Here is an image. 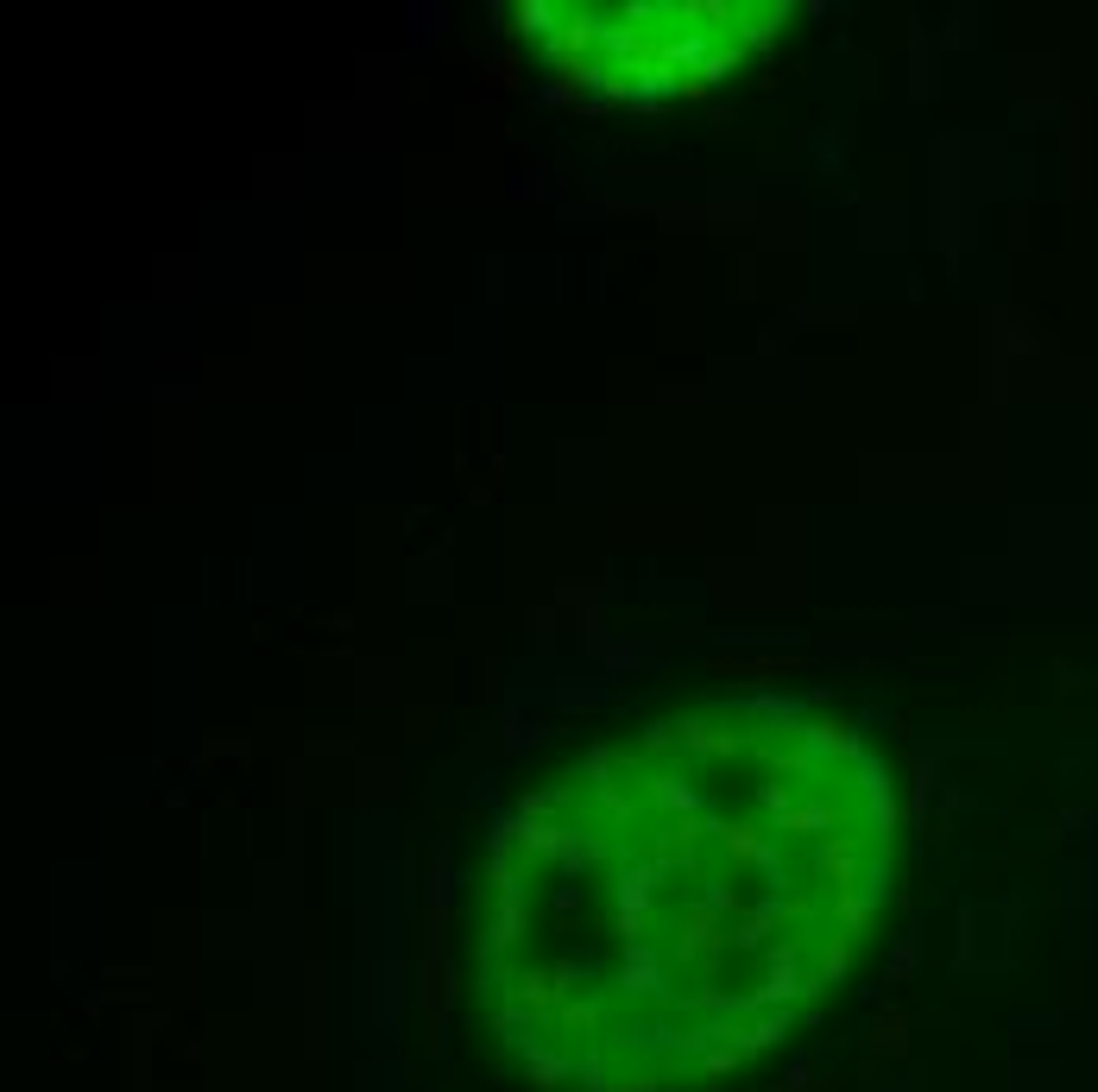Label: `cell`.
Returning a JSON list of instances; mask_svg holds the SVG:
<instances>
[{"label":"cell","instance_id":"1","mask_svg":"<svg viewBox=\"0 0 1098 1092\" xmlns=\"http://www.w3.org/2000/svg\"><path fill=\"white\" fill-rule=\"evenodd\" d=\"M518 19H524L531 32H549V19H555V6H549V0H537V6L524 0V6H518Z\"/></svg>","mask_w":1098,"mask_h":1092}]
</instances>
